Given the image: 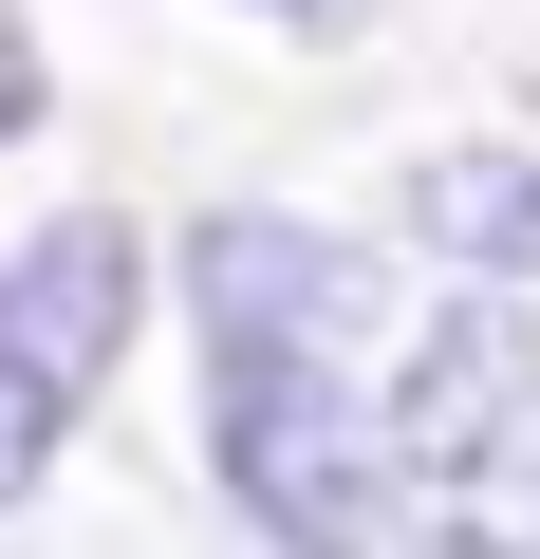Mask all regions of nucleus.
Masks as SVG:
<instances>
[{"label":"nucleus","instance_id":"nucleus-2","mask_svg":"<svg viewBox=\"0 0 540 559\" xmlns=\"http://www.w3.org/2000/svg\"><path fill=\"white\" fill-rule=\"evenodd\" d=\"M373 485L429 540L540 559V318L447 280V318H410V355L373 373Z\"/></svg>","mask_w":540,"mask_h":559},{"label":"nucleus","instance_id":"nucleus-1","mask_svg":"<svg viewBox=\"0 0 540 559\" xmlns=\"http://www.w3.org/2000/svg\"><path fill=\"white\" fill-rule=\"evenodd\" d=\"M187 336H205V466L280 559H373L392 485H373V261L336 224L280 205H205L187 224Z\"/></svg>","mask_w":540,"mask_h":559},{"label":"nucleus","instance_id":"nucleus-7","mask_svg":"<svg viewBox=\"0 0 540 559\" xmlns=\"http://www.w3.org/2000/svg\"><path fill=\"white\" fill-rule=\"evenodd\" d=\"M261 20H355V0H261Z\"/></svg>","mask_w":540,"mask_h":559},{"label":"nucleus","instance_id":"nucleus-6","mask_svg":"<svg viewBox=\"0 0 540 559\" xmlns=\"http://www.w3.org/2000/svg\"><path fill=\"white\" fill-rule=\"evenodd\" d=\"M373 559H484V540H429V522H410V540H373Z\"/></svg>","mask_w":540,"mask_h":559},{"label":"nucleus","instance_id":"nucleus-5","mask_svg":"<svg viewBox=\"0 0 540 559\" xmlns=\"http://www.w3.org/2000/svg\"><path fill=\"white\" fill-rule=\"evenodd\" d=\"M20 131H38V20L0 0V150H20Z\"/></svg>","mask_w":540,"mask_h":559},{"label":"nucleus","instance_id":"nucleus-3","mask_svg":"<svg viewBox=\"0 0 540 559\" xmlns=\"http://www.w3.org/2000/svg\"><path fill=\"white\" fill-rule=\"evenodd\" d=\"M131 318H149V242L112 205H75V224H38L20 261H0V503L75 448V411L112 392Z\"/></svg>","mask_w":540,"mask_h":559},{"label":"nucleus","instance_id":"nucleus-4","mask_svg":"<svg viewBox=\"0 0 540 559\" xmlns=\"http://www.w3.org/2000/svg\"><path fill=\"white\" fill-rule=\"evenodd\" d=\"M392 224L447 261V280H484V299H521V280H540V150H410L392 168Z\"/></svg>","mask_w":540,"mask_h":559}]
</instances>
